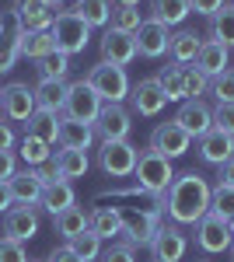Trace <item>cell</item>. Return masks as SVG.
<instances>
[{
	"mask_svg": "<svg viewBox=\"0 0 234 262\" xmlns=\"http://www.w3.org/2000/svg\"><path fill=\"white\" fill-rule=\"evenodd\" d=\"M172 122H178L193 140H199V137H206L214 129V108L203 98H185V101H178V112Z\"/></svg>",
	"mask_w": 234,
	"mask_h": 262,
	"instance_id": "cell-12",
	"label": "cell"
},
{
	"mask_svg": "<svg viewBox=\"0 0 234 262\" xmlns=\"http://www.w3.org/2000/svg\"><path fill=\"white\" fill-rule=\"evenodd\" d=\"M193 67L206 77V81H214V77H220L224 70H231V49L220 46V42H214V39H203V46H199V53H196Z\"/></svg>",
	"mask_w": 234,
	"mask_h": 262,
	"instance_id": "cell-18",
	"label": "cell"
},
{
	"mask_svg": "<svg viewBox=\"0 0 234 262\" xmlns=\"http://www.w3.org/2000/svg\"><path fill=\"white\" fill-rule=\"evenodd\" d=\"M0 262H28L25 245L14 242V238H0Z\"/></svg>",
	"mask_w": 234,
	"mask_h": 262,
	"instance_id": "cell-45",
	"label": "cell"
},
{
	"mask_svg": "<svg viewBox=\"0 0 234 262\" xmlns=\"http://www.w3.org/2000/svg\"><path fill=\"white\" fill-rule=\"evenodd\" d=\"M4 108H0V116L7 122H28L35 116V88H28V84L21 81H11L4 84Z\"/></svg>",
	"mask_w": 234,
	"mask_h": 262,
	"instance_id": "cell-10",
	"label": "cell"
},
{
	"mask_svg": "<svg viewBox=\"0 0 234 262\" xmlns=\"http://www.w3.org/2000/svg\"><path fill=\"white\" fill-rule=\"evenodd\" d=\"M157 81H161V88H164L168 101H185V81H182V67H178V63H172V67H161Z\"/></svg>",
	"mask_w": 234,
	"mask_h": 262,
	"instance_id": "cell-37",
	"label": "cell"
},
{
	"mask_svg": "<svg viewBox=\"0 0 234 262\" xmlns=\"http://www.w3.org/2000/svg\"><path fill=\"white\" fill-rule=\"evenodd\" d=\"M39 234V206H11L4 213V238L14 242H32Z\"/></svg>",
	"mask_w": 234,
	"mask_h": 262,
	"instance_id": "cell-17",
	"label": "cell"
},
{
	"mask_svg": "<svg viewBox=\"0 0 234 262\" xmlns=\"http://www.w3.org/2000/svg\"><path fill=\"white\" fill-rule=\"evenodd\" d=\"M217 185H234V158L217 164Z\"/></svg>",
	"mask_w": 234,
	"mask_h": 262,
	"instance_id": "cell-51",
	"label": "cell"
},
{
	"mask_svg": "<svg viewBox=\"0 0 234 262\" xmlns=\"http://www.w3.org/2000/svg\"><path fill=\"white\" fill-rule=\"evenodd\" d=\"M49 35H53V46H56L59 53L74 56V53H84V49H88L91 28H88V25H84V21L74 14V11H59L56 18H53Z\"/></svg>",
	"mask_w": 234,
	"mask_h": 262,
	"instance_id": "cell-4",
	"label": "cell"
},
{
	"mask_svg": "<svg viewBox=\"0 0 234 262\" xmlns=\"http://www.w3.org/2000/svg\"><path fill=\"white\" fill-rule=\"evenodd\" d=\"M112 4H122V7H140L143 0H112Z\"/></svg>",
	"mask_w": 234,
	"mask_h": 262,
	"instance_id": "cell-53",
	"label": "cell"
},
{
	"mask_svg": "<svg viewBox=\"0 0 234 262\" xmlns=\"http://www.w3.org/2000/svg\"><path fill=\"white\" fill-rule=\"evenodd\" d=\"M56 14H59V7L49 4V0H14L11 4L14 28H21V32H49Z\"/></svg>",
	"mask_w": 234,
	"mask_h": 262,
	"instance_id": "cell-8",
	"label": "cell"
},
{
	"mask_svg": "<svg viewBox=\"0 0 234 262\" xmlns=\"http://www.w3.org/2000/svg\"><path fill=\"white\" fill-rule=\"evenodd\" d=\"M182 81H185V98H203L210 91V81L196 67H182Z\"/></svg>",
	"mask_w": 234,
	"mask_h": 262,
	"instance_id": "cell-41",
	"label": "cell"
},
{
	"mask_svg": "<svg viewBox=\"0 0 234 262\" xmlns=\"http://www.w3.org/2000/svg\"><path fill=\"white\" fill-rule=\"evenodd\" d=\"M122 221H126V213H122L119 206H95V210L88 213V227L95 231L101 242L122 234Z\"/></svg>",
	"mask_w": 234,
	"mask_h": 262,
	"instance_id": "cell-23",
	"label": "cell"
},
{
	"mask_svg": "<svg viewBox=\"0 0 234 262\" xmlns=\"http://www.w3.org/2000/svg\"><path fill=\"white\" fill-rule=\"evenodd\" d=\"M18 49H21L25 60H35V63L42 56H49V53H56L49 32H21V28H18Z\"/></svg>",
	"mask_w": 234,
	"mask_h": 262,
	"instance_id": "cell-30",
	"label": "cell"
},
{
	"mask_svg": "<svg viewBox=\"0 0 234 262\" xmlns=\"http://www.w3.org/2000/svg\"><path fill=\"white\" fill-rule=\"evenodd\" d=\"M189 147H193V137H189L178 122H161V126H154V133H151V150H157V154L168 158V161L189 154Z\"/></svg>",
	"mask_w": 234,
	"mask_h": 262,
	"instance_id": "cell-13",
	"label": "cell"
},
{
	"mask_svg": "<svg viewBox=\"0 0 234 262\" xmlns=\"http://www.w3.org/2000/svg\"><path fill=\"white\" fill-rule=\"evenodd\" d=\"M133 39H137V56H147V60H161L164 53H168V42H172V28H164L161 21L154 18H143L137 32H133Z\"/></svg>",
	"mask_w": 234,
	"mask_h": 262,
	"instance_id": "cell-16",
	"label": "cell"
},
{
	"mask_svg": "<svg viewBox=\"0 0 234 262\" xmlns=\"http://www.w3.org/2000/svg\"><path fill=\"white\" fill-rule=\"evenodd\" d=\"M77 203V192H74V185L67 179H59V182H53V185H46L42 189V200H39V206L46 210V213H63V210H70Z\"/></svg>",
	"mask_w": 234,
	"mask_h": 262,
	"instance_id": "cell-24",
	"label": "cell"
},
{
	"mask_svg": "<svg viewBox=\"0 0 234 262\" xmlns=\"http://www.w3.org/2000/svg\"><path fill=\"white\" fill-rule=\"evenodd\" d=\"M14 143H18V137H14L11 122H4V116H0V150H14Z\"/></svg>",
	"mask_w": 234,
	"mask_h": 262,
	"instance_id": "cell-50",
	"label": "cell"
},
{
	"mask_svg": "<svg viewBox=\"0 0 234 262\" xmlns=\"http://www.w3.org/2000/svg\"><path fill=\"white\" fill-rule=\"evenodd\" d=\"M67 245H70V248H74V255H77V259H84V262L101 259V238H98L91 227H88L84 234H77V238H70Z\"/></svg>",
	"mask_w": 234,
	"mask_h": 262,
	"instance_id": "cell-38",
	"label": "cell"
},
{
	"mask_svg": "<svg viewBox=\"0 0 234 262\" xmlns=\"http://www.w3.org/2000/svg\"><path fill=\"white\" fill-rule=\"evenodd\" d=\"M56 129H59V116L42 112V108H35V116L25 122V133H28V137H39V140H46V143H56Z\"/></svg>",
	"mask_w": 234,
	"mask_h": 262,
	"instance_id": "cell-35",
	"label": "cell"
},
{
	"mask_svg": "<svg viewBox=\"0 0 234 262\" xmlns=\"http://www.w3.org/2000/svg\"><path fill=\"white\" fill-rule=\"evenodd\" d=\"M56 171L59 179H84L88 175V168H91V161H88V150H70V147H59L56 150Z\"/></svg>",
	"mask_w": 234,
	"mask_h": 262,
	"instance_id": "cell-27",
	"label": "cell"
},
{
	"mask_svg": "<svg viewBox=\"0 0 234 262\" xmlns=\"http://www.w3.org/2000/svg\"><path fill=\"white\" fill-rule=\"evenodd\" d=\"M210 192H214V185L199 171H182V175L172 179V185L164 189V196L157 203H161L168 221L185 227V224H196L199 217L210 213Z\"/></svg>",
	"mask_w": 234,
	"mask_h": 262,
	"instance_id": "cell-1",
	"label": "cell"
},
{
	"mask_svg": "<svg viewBox=\"0 0 234 262\" xmlns=\"http://www.w3.org/2000/svg\"><path fill=\"white\" fill-rule=\"evenodd\" d=\"M28 262H39V259H28Z\"/></svg>",
	"mask_w": 234,
	"mask_h": 262,
	"instance_id": "cell-58",
	"label": "cell"
},
{
	"mask_svg": "<svg viewBox=\"0 0 234 262\" xmlns=\"http://www.w3.org/2000/svg\"><path fill=\"white\" fill-rule=\"evenodd\" d=\"M210 95L217 101H224V105H234V70H224L220 77L210 81Z\"/></svg>",
	"mask_w": 234,
	"mask_h": 262,
	"instance_id": "cell-42",
	"label": "cell"
},
{
	"mask_svg": "<svg viewBox=\"0 0 234 262\" xmlns=\"http://www.w3.org/2000/svg\"><path fill=\"white\" fill-rule=\"evenodd\" d=\"M63 105H67V84H56V81L35 84V108L53 112V116H63Z\"/></svg>",
	"mask_w": 234,
	"mask_h": 262,
	"instance_id": "cell-29",
	"label": "cell"
},
{
	"mask_svg": "<svg viewBox=\"0 0 234 262\" xmlns=\"http://www.w3.org/2000/svg\"><path fill=\"white\" fill-rule=\"evenodd\" d=\"M137 147L130 140H101L98 147V168L112 179H130L137 168Z\"/></svg>",
	"mask_w": 234,
	"mask_h": 262,
	"instance_id": "cell-6",
	"label": "cell"
},
{
	"mask_svg": "<svg viewBox=\"0 0 234 262\" xmlns=\"http://www.w3.org/2000/svg\"><path fill=\"white\" fill-rule=\"evenodd\" d=\"M227 231H231V234H234V217H227Z\"/></svg>",
	"mask_w": 234,
	"mask_h": 262,
	"instance_id": "cell-54",
	"label": "cell"
},
{
	"mask_svg": "<svg viewBox=\"0 0 234 262\" xmlns=\"http://www.w3.org/2000/svg\"><path fill=\"white\" fill-rule=\"evenodd\" d=\"M101 262H137V248L130 242H112L109 252H101Z\"/></svg>",
	"mask_w": 234,
	"mask_h": 262,
	"instance_id": "cell-43",
	"label": "cell"
},
{
	"mask_svg": "<svg viewBox=\"0 0 234 262\" xmlns=\"http://www.w3.org/2000/svg\"><path fill=\"white\" fill-rule=\"evenodd\" d=\"M224 4H227V0H189V7H193L196 14H203V18H214Z\"/></svg>",
	"mask_w": 234,
	"mask_h": 262,
	"instance_id": "cell-46",
	"label": "cell"
},
{
	"mask_svg": "<svg viewBox=\"0 0 234 262\" xmlns=\"http://www.w3.org/2000/svg\"><path fill=\"white\" fill-rule=\"evenodd\" d=\"M140 25H143V14H140V7H122V4H112V18H109V28H112V32L133 35Z\"/></svg>",
	"mask_w": 234,
	"mask_h": 262,
	"instance_id": "cell-36",
	"label": "cell"
},
{
	"mask_svg": "<svg viewBox=\"0 0 234 262\" xmlns=\"http://www.w3.org/2000/svg\"><path fill=\"white\" fill-rule=\"evenodd\" d=\"M101 60L116 63V67H130V63L137 60V39L109 28V32L101 35Z\"/></svg>",
	"mask_w": 234,
	"mask_h": 262,
	"instance_id": "cell-20",
	"label": "cell"
},
{
	"mask_svg": "<svg viewBox=\"0 0 234 262\" xmlns=\"http://www.w3.org/2000/svg\"><path fill=\"white\" fill-rule=\"evenodd\" d=\"M14 206V196H11V189H7V182H0V217L7 213Z\"/></svg>",
	"mask_w": 234,
	"mask_h": 262,
	"instance_id": "cell-52",
	"label": "cell"
},
{
	"mask_svg": "<svg viewBox=\"0 0 234 262\" xmlns=\"http://www.w3.org/2000/svg\"><path fill=\"white\" fill-rule=\"evenodd\" d=\"M18 56H21L18 28H14V32H4V25H0V74H11L14 63H18Z\"/></svg>",
	"mask_w": 234,
	"mask_h": 262,
	"instance_id": "cell-39",
	"label": "cell"
},
{
	"mask_svg": "<svg viewBox=\"0 0 234 262\" xmlns=\"http://www.w3.org/2000/svg\"><path fill=\"white\" fill-rule=\"evenodd\" d=\"M151 252H154V262H182L185 252H189V234L178 227V224H161L151 242Z\"/></svg>",
	"mask_w": 234,
	"mask_h": 262,
	"instance_id": "cell-11",
	"label": "cell"
},
{
	"mask_svg": "<svg viewBox=\"0 0 234 262\" xmlns=\"http://www.w3.org/2000/svg\"><path fill=\"white\" fill-rule=\"evenodd\" d=\"M88 213L91 210H84V206H70V210H63V213H56L53 217V227H56V234L63 238V242H70V238H77V234H84L88 231Z\"/></svg>",
	"mask_w": 234,
	"mask_h": 262,
	"instance_id": "cell-26",
	"label": "cell"
},
{
	"mask_svg": "<svg viewBox=\"0 0 234 262\" xmlns=\"http://www.w3.org/2000/svg\"><path fill=\"white\" fill-rule=\"evenodd\" d=\"M101 105H105V101L98 98L95 88L84 81V77L67 84V105H63V116H67V119H77V122L95 126L98 112H101Z\"/></svg>",
	"mask_w": 234,
	"mask_h": 262,
	"instance_id": "cell-7",
	"label": "cell"
},
{
	"mask_svg": "<svg viewBox=\"0 0 234 262\" xmlns=\"http://www.w3.org/2000/svg\"><path fill=\"white\" fill-rule=\"evenodd\" d=\"M227 158H234V137H231V133L210 129L206 137H199V161H206V164H224Z\"/></svg>",
	"mask_w": 234,
	"mask_h": 262,
	"instance_id": "cell-22",
	"label": "cell"
},
{
	"mask_svg": "<svg viewBox=\"0 0 234 262\" xmlns=\"http://www.w3.org/2000/svg\"><path fill=\"white\" fill-rule=\"evenodd\" d=\"M0 91H4V88H0ZM0 108H4V95H0Z\"/></svg>",
	"mask_w": 234,
	"mask_h": 262,
	"instance_id": "cell-56",
	"label": "cell"
},
{
	"mask_svg": "<svg viewBox=\"0 0 234 262\" xmlns=\"http://www.w3.org/2000/svg\"><path fill=\"white\" fill-rule=\"evenodd\" d=\"M196 262H210V259H196Z\"/></svg>",
	"mask_w": 234,
	"mask_h": 262,
	"instance_id": "cell-57",
	"label": "cell"
},
{
	"mask_svg": "<svg viewBox=\"0 0 234 262\" xmlns=\"http://www.w3.org/2000/svg\"><path fill=\"white\" fill-rule=\"evenodd\" d=\"M49 147H53V143H46V140H39V137H28V133H25V140L18 143V158L25 161V168H39V164L53 161Z\"/></svg>",
	"mask_w": 234,
	"mask_h": 262,
	"instance_id": "cell-34",
	"label": "cell"
},
{
	"mask_svg": "<svg viewBox=\"0 0 234 262\" xmlns=\"http://www.w3.org/2000/svg\"><path fill=\"white\" fill-rule=\"evenodd\" d=\"M49 4H56V7H63V4H67V0H49Z\"/></svg>",
	"mask_w": 234,
	"mask_h": 262,
	"instance_id": "cell-55",
	"label": "cell"
},
{
	"mask_svg": "<svg viewBox=\"0 0 234 262\" xmlns=\"http://www.w3.org/2000/svg\"><path fill=\"white\" fill-rule=\"evenodd\" d=\"M214 129L231 133V137H234V105H224V101H217V105H214Z\"/></svg>",
	"mask_w": 234,
	"mask_h": 262,
	"instance_id": "cell-44",
	"label": "cell"
},
{
	"mask_svg": "<svg viewBox=\"0 0 234 262\" xmlns=\"http://www.w3.org/2000/svg\"><path fill=\"white\" fill-rule=\"evenodd\" d=\"M189 14H193L189 0H151V18L161 21L164 28H175V25H182Z\"/></svg>",
	"mask_w": 234,
	"mask_h": 262,
	"instance_id": "cell-28",
	"label": "cell"
},
{
	"mask_svg": "<svg viewBox=\"0 0 234 262\" xmlns=\"http://www.w3.org/2000/svg\"><path fill=\"white\" fill-rule=\"evenodd\" d=\"M199 46H203V39H199L196 32H189V28H182V32H172L168 56H172V63H178V67H189V63L196 60V53H199Z\"/></svg>",
	"mask_w": 234,
	"mask_h": 262,
	"instance_id": "cell-25",
	"label": "cell"
},
{
	"mask_svg": "<svg viewBox=\"0 0 234 262\" xmlns=\"http://www.w3.org/2000/svg\"><path fill=\"white\" fill-rule=\"evenodd\" d=\"M210 210L220 213L224 221L234 217V185H214V192H210Z\"/></svg>",
	"mask_w": 234,
	"mask_h": 262,
	"instance_id": "cell-40",
	"label": "cell"
},
{
	"mask_svg": "<svg viewBox=\"0 0 234 262\" xmlns=\"http://www.w3.org/2000/svg\"><path fill=\"white\" fill-rule=\"evenodd\" d=\"M130 101H133V116H143V119H151L157 116L164 105H168V95H164V88L157 77H143L130 88Z\"/></svg>",
	"mask_w": 234,
	"mask_h": 262,
	"instance_id": "cell-15",
	"label": "cell"
},
{
	"mask_svg": "<svg viewBox=\"0 0 234 262\" xmlns=\"http://www.w3.org/2000/svg\"><path fill=\"white\" fill-rule=\"evenodd\" d=\"M74 14L88 28H105L109 18H112V0H77L74 4Z\"/></svg>",
	"mask_w": 234,
	"mask_h": 262,
	"instance_id": "cell-31",
	"label": "cell"
},
{
	"mask_svg": "<svg viewBox=\"0 0 234 262\" xmlns=\"http://www.w3.org/2000/svg\"><path fill=\"white\" fill-rule=\"evenodd\" d=\"M95 143V126L77 119L59 116V129H56V147H70V150H91Z\"/></svg>",
	"mask_w": 234,
	"mask_h": 262,
	"instance_id": "cell-21",
	"label": "cell"
},
{
	"mask_svg": "<svg viewBox=\"0 0 234 262\" xmlns=\"http://www.w3.org/2000/svg\"><path fill=\"white\" fill-rule=\"evenodd\" d=\"M84 81L95 88V95L105 105H122V101L130 98V77H126V67H116V63H105L98 60L88 74H84Z\"/></svg>",
	"mask_w": 234,
	"mask_h": 262,
	"instance_id": "cell-3",
	"label": "cell"
},
{
	"mask_svg": "<svg viewBox=\"0 0 234 262\" xmlns=\"http://www.w3.org/2000/svg\"><path fill=\"white\" fill-rule=\"evenodd\" d=\"M7 189H11V196H14V206H39L46 185L39 182L35 168H21V171H14V175L7 179Z\"/></svg>",
	"mask_w": 234,
	"mask_h": 262,
	"instance_id": "cell-19",
	"label": "cell"
},
{
	"mask_svg": "<svg viewBox=\"0 0 234 262\" xmlns=\"http://www.w3.org/2000/svg\"><path fill=\"white\" fill-rule=\"evenodd\" d=\"M210 39L227 46V49H234V7L231 4H224L214 18H210Z\"/></svg>",
	"mask_w": 234,
	"mask_h": 262,
	"instance_id": "cell-33",
	"label": "cell"
},
{
	"mask_svg": "<svg viewBox=\"0 0 234 262\" xmlns=\"http://www.w3.org/2000/svg\"><path fill=\"white\" fill-rule=\"evenodd\" d=\"M46 262H84V259H77V255H74V248L63 242V245H56V248L49 252V259H46Z\"/></svg>",
	"mask_w": 234,
	"mask_h": 262,
	"instance_id": "cell-48",
	"label": "cell"
},
{
	"mask_svg": "<svg viewBox=\"0 0 234 262\" xmlns=\"http://www.w3.org/2000/svg\"><path fill=\"white\" fill-rule=\"evenodd\" d=\"M172 179H175V168H172V161H168V158H161V154H157V150H151V147H143V150L137 154L133 182L143 189V196L161 200V196H164V189L172 185Z\"/></svg>",
	"mask_w": 234,
	"mask_h": 262,
	"instance_id": "cell-2",
	"label": "cell"
},
{
	"mask_svg": "<svg viewBox=\"0 0 234 262\" xmlns=\"http://www.w3.org/2000/svg\"><path fill=\"white\" fill-rule=\"evenodd\" d=\"M35 175H39L42 185H53V182H59V171H56V161H46L35 168Z\"/></svg>",
	"mask_w": 234,
	"mask_h": 262,
	"instance_id": "cell-49",
	"label": "cell"
},
{
	"mask_svg": "<svg viewBox=\"0 0 234 262\" xmlns=\"http://www.w3.org/2000/svg\"><path fill=\"white\" fill-rule=\"evenodd\" d=\"M14 171H18V158H14V150H0V182H7Z\"/></svg>",
	"mask_w": 234,
	"mask_h": 262,
	"instance_id": "cell-47",
	"label": "cell"
},
{
	"mask_svg": "<svg viewBox=\"0 0 234 262\" xmlns=\"http://www.w3.org/2000/svg\"><path fill=\"white\" fill-rule=\"evenodd\" d=\"M231 7H234V0H231Z\"/></svg>",
	"mask_w": 234,
	"mask_h": 262,
	"instance_id": "cell-61",
	"label": "cell"
},
{
	"mask_svg": "<svg viewBox=\"0 0 234 262\" xmlns=\"http://www.w3.org/2000/svg\"><path fill=\"white\" fill-rule=\"evenodd\" d=\"M0 25H4V18H0Z\"/></svg>",
	"mask_w": 234,
	"mask_h": 262,
	"instance_id": "cell-60",
	"label": "cell"
},
{
	"mask_svg": "<svg viewBox=\"0 0 234 262\" xmlns=\"http://www.w3.org/2000/svg\"><path fill=\"white\" fill-rule=\"evenodd\" d=\"M95 133L101 140H130L133 133V112L126 105H101L95 119Z\"/></svg>",
	"mask_w": 234,
	"mask_h": 262,
	"instance_id": "cell-14",
	"label": "cell"
},
{
	"mask_svg": "<svg viewBox=\"0 0 234 262\" xmlns=\"http://www.w3.org/2000/svg\"><path fill=\"white\" fill-rule=\"evenodd\" d=\"M193 238H196V248L206 252V255H220V252H231L234 245V234L227 231V221L220 213H206L193 224Z\"/></svg>",
	"mask_w": 234,
	"mask_h": 262,
	"instance_id": "cell-5",
	"label": "cell"
},
{
	"mask_svg": "<svg viewBox=\"0 0 234 262\" xmlns=\"http://www.w3.org/2000/svg\"><path fill=\"white\" fill-rule=\"evenodd\" d=\"M161 224H164V210H161V203H157L151 210L130 213V217L122 221V234H126V242L133 245V248H151V242H154Z\"/></svg>",
	"mask_w": 234,
	"mask_h": 262,
	"instance_id": "cell-9",
	"label": "cell"
},
{
	"mask_svg": "<svg viewBox=\"0 0 234 262\" xmlns=\"http://www.w3.org/2000/svg\"><path fill=\"white\" fill-rule=\"evenodd\" d=\"M231 255H234V245H231Z\"/></svg>",
	"mask_w": 234,
	"mask_h": 262,
	"instance_id": "cell-59",
	"label": "cell"
},
{
	"mask_svg": "<svg viewBox=\"0 0 234 262\" xmlns=\"http://www.w3.org/2000/svg\"><path fill=\"white\" fill-rule=\"evenodd\" d=\"M35 70H39V81H56V84H67L70 77V56L67 53H49V56H42L35 63Z\"/></svg>",
	"mask_w": 234,
	"mask_h": 262,
	"instance_id": "cell-32",
	"label": "cell"
}]
</instances>
